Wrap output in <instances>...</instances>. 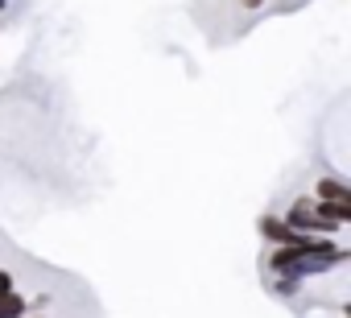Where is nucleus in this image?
Here are the masks:
<instances>
[{
	"mask_svg": "<svg viewBox=\"0 0 351 318\" xmlns=\"http://www.w3.org/2000/svg\"><path fill=\"white\" fill-rule=\"evenodd\" d=\"M314 199H318V203H351V191H347L343 178H322V182L314 186Z\"/></svg>",
	"mask_w": 351,
	"mask_h": 318,
	"instance_id": "nucleus-1",
	"label": "nucleus"
},
{
	"mask_svg": "<svg viewBox=\"0 0 351 318\" xmlns=\"http://www.w3.org/2000/svg\"><path fill=\"white\" fill-rule=\"evenodd\" d=\"M25 310H29V302H25V297H21L17 289H13V293H5V297H0V318H21Z\"/></svg>",
	"mask_w": 351,
	"mask_h": 318,
	"instance_id": "nucleus-2",
	"label": "nucleus"
},
{
	"mask_svg": "<svg viewBox=\"0 0 351 318\" xmlns=\"http://www.w3.org/2000/svg\"><path fill=\"white\" fill-rule=\"evenodd\" d=\"M5 293H13V273L0 269V297H5Z\"/></svg>",
	"mask_w": 351,
	"mask_h": 318,
	"instance_id": "nucleus-3",
	"label": "nucleus"
},
{
	"mask_svg": "<svg viewBox=\"0 0 351 318\" xmlns=\"http://www.w3.org/2000/svg\"><path fill=\"white\" fill-rule=\"evenodd\" d=\"M265 5V0H244V9H261Z\"/></svg>",
	"mask_w": 351,
	"mask_h": 318,
	"instance_id": "nucleus-4",
	"label": "nucleus"
},
{
	"mask_svg": "<svg viewBox=\"0 0 351 318\" xmlns=\"http://www.w3.org/2000/svg\"><path fill=\"white\" fill-rule=\"evenodd\" d=\"M21 318H42V314H21Z\"/></svg>",
	"mask_w": 351,
	"mask_h": 318,
	"instance_id": "nucleus-5",
	"label": "nucleus"
}]
</instances>
